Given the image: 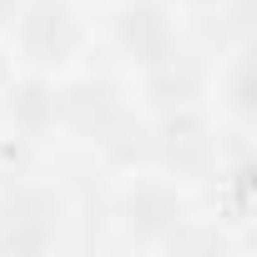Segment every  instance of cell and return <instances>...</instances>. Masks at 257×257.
Returning <instances> with one entry per match:
<instances>
[{
	"mask_svg": "<svg viewBox=\"0 0 257 257\" xmlns=\"http://www.w3.org/2000/svg\"><path fill=\"white\" fill-rule=\"evenodd\" d=\"M56 137H71L111 162H137V147L147 152V116L116 76L81 61L56 76Z\"/></svg>",
	"mask_w": 257,
	"mask_h": 257,
	"instance_id": "cell-1",
	"label": "cell"
},
{
	"mask_svg": "<svg viewBox=\"0 0 257 257\" xmlns=\"http://www.w3.org/2000/svg\"><path fill=\"white\" fill-rule=\"evenodd\" d=\"M11 66L26 71H46V76H66L71 66L86 61L96 26L86 21L81 0H21L11 26L0 31Z\"/></svg>",
	"mask_w": 257,
	"mask_h": 257,
	"instance_id": "cell-2",
	"label": "cell"
},
{
	"mask_svg": "<svg viewBox=\"0 0 257 257\" xmlns=\"http://www.w3.org/2000/svg\"><path fill=\"white\" fill-rule=\"evenodd\" d=\"M227 126L212 116V106H177V111H157L147 116V167L177 177V182H202L217 172L222 147H227Z\"/></svg>",
	"mask_w": 257,
	"mask_h": 257,
	"instance_id": "cell-3",
	"label": "cell"
},
{
	"mask_svg": "<svg viewBox=\"0 0 257 257\" xmlns=\"http://www.w3.org/2000/svg\"><path fill=\"white\" fill-rule=\"evenodd\" d=\"M192 212V197H187V182L157 172V167H142V172H126V182L116 187L111 197V222L126 242L137 247H167L182 227H187Z\"/></svg>",
	"mask_w": 257,
	"mask_h": 257,
	"instance_id": "cell-4",
	"label": "cell"
},
{
	"mask_svg": "<svg viewBox=\"0 0 257 257\" xmlns=\"http://www.w3.org/2000/svg\"><path fill=\"white\" fill-rule=\"evenodd\" d=\"M106 46L132 76L162 71V66L187 56L182 16L167 6V0H111V11H106Z\"/></svg>",
	"mask_w": 257,
	"mask_h": 257,
	"instance_id": "cell-5",
	"label": "cell"
},
{
	"mask_svg": "<svg viewBox=\"0 0 257 257\" xmlns=\"http://www.w3.org/2000/svg\"><path fill=\"white\" fill-rule=\"evenodd\" d=\"M71 207L51 182L11 177L0 187V252H51L66 242Z\"/></svg>",
	"mask_w": 257,
	"mask_h": 257,
	"instance_id": "cell-6",
	"label": "cell"
},
{
	"mask_svg": "<svg viewBox=\"0 0 257 257\" xmlns=\"http://www.w3.org/2000/svg\"><path fill=\"white\" fill-rule=\"evenodd\" d=\"M0 126L21 147L56 142V76L6 66V76H0Z\"/></svg>",
	"mask_w": 257,
	"mask_h": 257,
	"instance_id": "cell-7",
	"label": "cell"
},
{
	"mask_svg": "<svg viewBox=\"0 0 257 257\" xmlns=\"http://www.w3.org/2000/svg\"><path fill=\"white\" fill-rule=\"evenodd\" d=\"M207 106L227 132H252L257 116V41L227 36L217 66L207 71Z\"/></svg>",
	"mask_w": 257,
	"mask_h": 257,
	"instance_id": "cell-8",
	"label": "cell"
},
{
	"mask_svg": "<svg viewBox=\"0 0 257 257\" xmlns=\"http://www.w3.org/2000/svg\"><path fill=\"white\" fill-rule=\"evenodd\" d=\"M207 101V71L192 66V56L162 66V71H147L137 76V106L142 116H157V111H177V106H202Z\"/></svg>",
	"mask_w": 257,
	"mask_h": 257,
	"instance_id": "cell-9",
	"label": "cell"
},
{
	"mask_svg": "<svg viewBox=\"0 0 257 257\" xmlns=\"http://www.w3.org/2000/svg\"><path fill=\"white\" fill-rule=\"evenodd\" d=\"M167 6H172L177 16H217L227 0H167Z\"/></svg>",
	"mask_w": 257,
	"mask_h": 257,
	"instance_id": "cell-10",
	"label": "cell"
},
{
	"mask_svg": "<svg viewBox=\"0 0 257 257\" xmlns=\"http://www.w3.org/2000/svg\"><path fill=\"white\" fill-rule=\"evenodd\" d=\"M16 6H21V0H0V31L11 26V16H16Z\"/></svg>",
	"mask_w": 257,
	"mask_h": 257,
	"instance_id": "cell-11",
	"label": "cell"
}]
</instances>
